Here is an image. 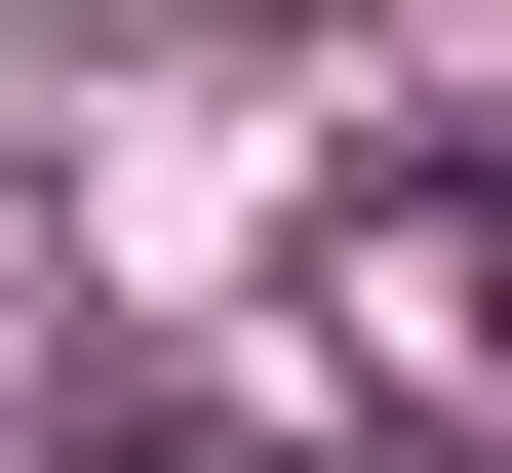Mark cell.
Here are the masks:
<instances>
[{
  "instance_id": "obj_1",
  "label": "cell",
  "mask_w": 512,
  "mask_h": 473,
  "mask_svg": "<svg viewBox=\"0 0 512 473\" xmlns=\"http://www.w3.org/2000/svg\"><path fill=\"white\" fill-rule=\"evenodd\" d=\"M473 316H512V198H473Z\"/></svg>"
}]
</instances>
